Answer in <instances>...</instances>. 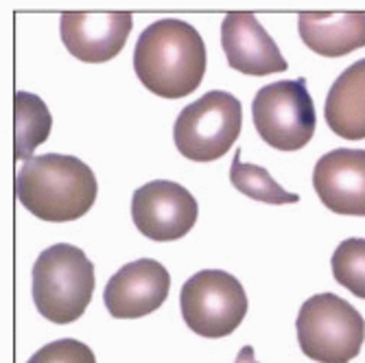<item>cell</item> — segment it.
<instances>
[{
  "label": "cell",
  "instance_id": "obj_5",
  "mask_svg": "<svg viewBox=\"0 0 365 363\" xmlns=\"http://www.w3.org/2000/svg\"><path fill=\"white\" fill-rule=\"evenodd\" d=\"M243 125L241 101L230 92L210 90L186 106L173 127L180 153L192 162H215L237 143Z\"/></svg>",
  "mask_w": 365,
  "mask_h": 363
},
{
  "label": "cell",
  "instance_id": "obj_1",
  "mask_svg": "<svg viewBox=\"0 0 365 363\" xmlns=\"http://www.w3.org/2000/svg\"><path fill=\"white\" fill-rule=\"evenodd\" d=\"M134 71L140 83L158 96H188L206 73L204 38L184 20H155L136 42Z\"/></svg>",
  "mask_w": 365,
  "mask_h": 363
},
{
  "label": "cell",
  "instance_id": "obj_2",
  "mask_svg": "<svg viewBox=\"0 0 365 363\" xmlns=\"http://www.w3.org/2000/svg\"><path fill=\"white\" fill-rule=\"evenodd\" d=\"M96 190L92 169L75 155H36L26 160L16 175L18 200L42 221L81 219L94 206Z\"/></svg>",
  "mask_w": 365,
  "mask_h": 363
},
{
  "label": "cell",
  "instance_id": "obj_8",
  "mask_svg": "<svg viewBox=\"0 0 365 363\" xmlns=\"http://www.w3.org/2000/svg\"><path fill=\"white\" fill-rule=\"evenodd\" d=\"M197 200L178 182L153 180L134 190L131 221L151 241H178L197 223Z\"/></svg>",
  "mask_w": 365,
  "mask_h": 363
},
{
  "label": "cell",
  "instance_id": "obj_12",
  "mask_svg": "<svg viewBox=\"0 0 365 363\" xmlns=\"http://www.w3.org/2000/svg\"><path fill=\"white\" fill-rule=\"evenodd\" d=\"M313 186L322 204L337 215L365 217V149H335L313 169Z\"/></svg>",
  "mask_w": 365,
  "mask_h": 363
},
{
  "label": "cell",
  "instance_id": "obj_14",
  "mask_svg": "<svg viewBox=\"0 0 365 363\" xmlns=\"http://www.w3.org/2000/svg\"><path fill=\"white\" fill-rule=\"evenodd\" d=\"M324 118L346 140L365 138V59L354 61L330 86Z\"/></svg>",
  "mask_w": 365,
  "mask_h": 363
},
{
  "label": "cell",
  "instance_id": "obj_11",
  "mask_svg": "<svg viewBox=\"0 0 365 363\" xmlns=\"http://www.w3.org/2000/svg\"><path fill=\"white\" fill-rule=\"evenodd\" d=\"M221 46L227 63L245 75L264 77L289 68L274 38L250 11H232L225 16L221 24Z\"/></svg>",
  "mask_w": 365,
  "mask_h": 363
},
{
  "label": "cell",
  "instance_id": "obj_10",
  "mask_svg": "<svg viewBox=\"0 0 365 363\" xmlns=\"http://www.w3.org/2000/svg\"><path fill=\"white\" fill-rule=\"evenodd\" d=\"M134 26L127 11H63L59 31L61 42L81 61L101 63L114 59Z\"/></svg>",
  "mask_w": 365,
  "mask_h": 363
},
{
  "label": "cell",
  "instance_id": "obj_3",
  "mask_svg": "<svg viewBox=\"0 0 365 363\" xmlns=\"http://www.w3.org/2000/svg\"><path fill=\"white\" fill-rule=\"evenodd\" d=\"M94 293V265L83 250L57 243L46 247L33 265V302L42 317L55 324L79 319Z\"/></svg>",
  "mask_w": 365,
  "mask_h": 363
},
{
  "label": "cell",
  "instance_id": "obj_18",
  "mask_svg": "<svg viewBox=\"0 0 365 363\" xmlns=\"http://www.w3.org/2000/svg\"><path fill=\"white\" fill-rule=\"evenodd\" d=\"M26 363H96V357L83 342L57 339L40 348Z\"/></svg>",
  "mask_w": 365,
  "mask_h": 363
},
{
  "label": "cell",
  "instance_id": "obj_17",
  "mask_svg": "<svg viewBox=\"0 0 365 363\" xmlns=\"http://www.w3.org/2000/svg\"><path fill=\"white\" fill-rule=\"evenodd\" d=\"M333 276L356 298L365 300V239H346L333 254Z\"/></svg>",
  "mask_w": 365,
  "mask_h": 363
},
{
  "label": "cell",
  "instance_id": "obj_16",
  "mask_svg": "<svg viewBox=\"0 0 365 363\" xmlns=\"http://www.w3.org/2000/svg\"><path fill=\"white\" fill-rule=\"evenodd\" d=\"M230 182L239 193L247 195L250 200L262 202V204H274V206H282V204H295L300 200V195L295 193H287L267 169L258 167V164L252 162H243L241 160V149H237L235 160H232V169H230Z\"/></svg>",
  "mask_w": 365,
  "mask_h": 363
},
{
  "label": "cell",
  "instance_id": "obj_6",
  "mask_svg": "<svg viewBox=\"0 0 365 363\" xmlns=\"http://www.w3.org/2000/svg\"><path fill=\"white\" fill-rule=\"evenodd\" d=\"M243 285L223 270H204L190 276L180 293V309L192 333L217 339L232 335L247 315Z\"/></svg>",
  "mask_w": 365,
  "mask_h": 363
},
{
  "label": "cell",
  "instance_id": "obj_9",
  "mask_svg": "<svg viewBox=\"0 0 365 363\" xmlns=\"http://www.w3.org/2000/svg\"><path fill=\"white\" fill-rule=\"evenodd\" d=\"M171 276L153 258L123 265L106 285L103 302L116 319H138L158 311L169 298Z\"/></svg>",
  "mask_w": 365,
  "mask_h": 363
},
{
  "label": "cell",
  "instance_id": "obj_13",
  "mask_svg": "<svg viewBox=\"0 0 365 363\" xmlns=\"http://www.w3.org/2000/svg\"><path fill=\"white\" fill-rule=\"evenodd\" d=\"M297 29L302 42L324 57H344L365 46L363 11H304Z\"/></svg>",
  "mask_w": 365,
  "mask_h": 363
},
{
  "label": "cell",
  "instance_id": "obj_15",
  "mask_svg": "<svg viewBox=\"0 0 365 363\" xmlns=\"http://www.w3.org/2000/svg\"><path fill=\"white\" fill-rule=\"evenodd\" d=\"M14 123H16L14 158L31 160V153L40 145H44L51 134L53 127L51 112L40 96L20 90L14 96Z\"/></svg>",
  "mask_w": 365,
  "mask_h": 363
},
{
  "label": "cell",
  "instance_id": "obj_7",
  "mask_svg": "<svg viewBox=\"0 0 365 363\" xmlns=\"http://www.w3.org/2000/svg\"><path fill=\"white\" fill-rule=\"evenodd\" d=\"M252 116L258 136L274 149L297 151L311 143L317 125L307 79L276 81L256 92Z\"/></svg>",
  "mask_w": 365,
  "mask_h": 363
},
{
  "label": "cell",
  "instance_id": "obj_4",
  "mask_svg": "<svg viewBox=\"0 0 365 363\" xmlns=\"http://www.w3.org/2000/svg\"><path fill=\"white\" fill-rule=\"evenodd\" d=\"M297 342L317 363H350L363 346L365 319L335 293H317L297 313Z\"/></svg>",
  "mask_w": 365,
  "mask_h": 363
}]
</instances>
